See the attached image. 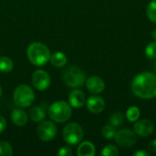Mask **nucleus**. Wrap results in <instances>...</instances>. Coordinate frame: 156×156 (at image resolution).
<instances>
[{"mask_svg": "<svg viewBox=\"0 0 156 156\" xmlns=\"http://www.w3.org/2000/svg\"><path fill=\"white\" fill-rule=\"evenodd\" d=\"M87 108L91 113H101L105 108V101L101 97L90 96L87 101Z\"/></svg>", "mask_w": 156, "mask_h": 156, "instance_id": "obj_12", "label": "nucleus"}, {"mask_svg": "<svg viewBox=\"0 0 156 156\" xmlns=\"http://www.w3.org/2000/svg\"><path fill=\"white\" fill-rule=\"evenodd\" d=\"M145 55L150 59H156V41L147 45L145 48Z\"/></svg>", "mask_w": 156, "mask_h": 156, "instance_id": "obj_25", "label": "nucleus"}, {"mask_svg": "<svg viewBox=\"0 0 156 156\" xmlns=\"http://www.w3.org/2000/svg\"><path fill=\"white\" fill-rule=\"evenodd\" d=\"M57 127L51 121L42 122L37 128V133L40 140L44 142H49L53 140L57 134Z\"/></svg>", "mask_w": 156, "mask_h": 156, "instance_id": "obj_7", "label": "nucleus"}, {"mask_svg": "<svg viewBox=\"0 0 156 156\" xmlns=\"http://www.w3.org/2000/svg\"><path fill=\"white\" fill-rule=\"evenodd\" d=\"M14 68V63L11 58L7 57H0V72H10Z\"/></svg>", "mask_w": 156, "mask_h": 156, "instance_id": "obj_18", "label": "nucleus"}, {"mask_svg": "<svg viewBox=\"0 0 156 156\" xmlns=\"http://www.w3.org/2000/svg\"><path fill=\"white\" fill-rule=\"evenodd\" d=\"M133 155L134 156H148L149 155V153H148V152H146V151H142V150H140V151H137V152H135V153L133 154Z\"/></svg>", "mask_w": 156, "mask_h": 156, "instance_id": "obj_29", "label": "nucleus"}, {"mask_svg": "<svg viewBox=\"0 0 156 156\" xmlns=\"http://www.w3.org/2000/svg\"><path fill=\"white\" fill-rule=\"evenodd\" d=\"M1 96H2V88L0 86V98H1Z\"/></svg>", "mask_w": 156, "mask_h": 156, "instance_id": "obj_31", "label": "nucleus"}, {"mask_svg": "<svg viewBox=\"0 0 156 156\" xmlns=\"http://www.w3.org/2000/svg\"><path fill=\"white\" fill-rule=\"evenodd\" d=\"M101 155L104 156H117L119 155V150L116 146L112 144L106 145L102 151H101Z\"/></svg>", "mask_w": 156, "mask_h": 156, "instance_id": "obj_24", "label": "nucleus"}, {"mask_svg": "<svg viewBox=\"0 0 156 156\" xmlns=\"http://www.w3.org/2000/svg\"><path fill=\"white\" fill-rule=\"evenodd\" d=\"M140 115H141L140 109L136 106H133V107L129 108L126 112V117H127L128 121H130L132 122L138 121V119L140 118Z\"/></svg>", "mask_w": 156, "mask_h": 156, "instance_id": "obj_19", "label": "nucleus"}, {"mask_svg": "<svg viewBox=\"0 0 156 156\" xmlns=\"http://www.w3.org/2000/svg\"><path fill=\"white\" fill-rule=\"evenodd\" d=\"M50 77L48 72L42 69H37L33 73L32 83L37 90H45L50 86Z\"/></svg>", "mask_w": 156, "mask_h": 156, "instance_id": "obj_9", "label": "nucleus"}, {"mask_svg": "<svg viewBox=\"0 0 156 156\" xmlns=\"http://www.w3.org/2000/svg\"><path fill=\"white\" fill-rule=\"evenodd\" d=\"M152 37H153V39H154L156 41V29H154V30L153 31V33H152Z\"/></svg>", "mask_w": 156, "mask_h": 156, "instance_id": "obj_30", "label": "nucleus"}, {"mask_svg": "<svg viewBox=\"0 0 156 156\" xmlns=\"http://www.w3.org/2000/svg\"><path fill=\"white\" fill-rule=\"evenodd\" d=\"M28 60L35 66H44L50 58V51L44 44L40 42L31 43L27 49Z\"/></svg>", "mask_w": 156, "mask_h": 156, "instance_id": "obj_2", "label": "nucleus"}, {"mask_svg": "<svg viewBox=\"0 0 156 156\" xmlns=\"http://www.w3.org/2000/svg\"><path fill=\"white\" fill-rule=\"evenodd\" d=\"M57 154L60 156H69L72 154V152L69 147H62L58 151Z\"/></svg>", "mask_w": 156, "mask_h": 156, "instance_id": "obj_26", "label": "nucleus"}, {"mask_svg": "<svg viewBox=\"0 0 156 156\" xmlns=\"http://www.w3.org/2000/svg\"><path fill=\"white\" fill-rule=\"evenodd\" d=\"M6 127V121L3 116H0V133H2Z\"/></svg>", "mask_w": 156, "mask_h": 156, "instance_id": "obj_27", "label": "nucleus"}, {"mask_svg": "<svg viewBox=\"0 0 156 156\" xmlns=\"http://www.w3.org/2000/svg\"><path fill=\"white\" fill-rule=\"evenodd\" d=\"M115 141L117 144L122 148H128L133 146L136 143V133L135 132H133L131 130H121L118 133H116Z\"/></svg>", "mask_w": 156, "mask_h": 156, "instance_id": "obj_8", "label": "nucleus"}, {"mask_svg": "<svg viewBox=\"0 0 156 156\" xmlns=\"http://www.w3.org/2000/svg\"><path fill=\"white\" fill-rule=\"evenodd\" d=\"M77 154L79 156H93L95 154V146L90 142H83L80 144Z\"/></svg>", "mask_w": 156, "mask_h": 156, "instance_id": "obj_15", "label": "nucleus"}, {"mask_svg": "<svg viewBox=\"0 0 156 156\" xmlns=\"http://www.w3.org/2000/svg\"><path fill=\"white\" fill-rule=\"evenodd\" d=\"M69 101L73 108H81L86 102L85 94L80 90H73L69 95Z\"/></svg>", "mask_w": 156, "mask_h": 156, "instance_id": "obj_13", "label": "nucleus"}, {"mask_svg": "<svg viewBox=\"0 0 156 156\" xmlns=\"http://www.w3.org/2000/svg\"><path fill=\"white\" fill-rule=\"evenodd\" d=\"M67 57L63 52H55L52 55H50L49 61L51 64L56 68H62L67 63Z\"/></svg>", "mask_w": 156, "mask_h": 156, "instance_id": "obj_17", "label": "nucleus"}, {"mask_svg": "<svg viewBox=\"0 0 156 156\" xmlns=\"http://www.w3.org/2000/svg\"><path fill=\"white\" fill-rule=\"evenodd\" d=\"M148 150L150 152H156V140H153L150 142V144H148Z\"/></svg>", "mask_w": 156, "mask_h": 156, "instance_id": "obj_28", "label": "nucleus"}, {"mask_svg": "<svg viewBox=\"0 0 156 156\" xmlns=\"http://www.w3.org/2000/svg\"><path fill=\"white\" fill-rule=\"evenodd\" d=\"M116 129L113 125L110 124V125H105L102 127L101 129V134L104 138L106 139H112L114 138L115 134H116Z\"/></svg>", "mask_w": 156, "mask_h": 156, "instance_id": "obj_21", "label": "nucleus"}, {"mask_svg": "<svg viewBox=\"0 0 156 156\" xmlns=\"http://www.w3.org/2000/svg\"><path fill=\"white\" fill-rule=\"evenodd\" d=\"M154 68H155V75H156V62H155V64H154Z\"/></svg>", "mask_w": 156, "mask_h": 156, "instance_id": "obj_32", "label": "nucleus"}, {"mask_svg": "<svg viewBox=\"0 0 156 156\" xmlns=\"http://www.w3.org/2000/svg\"><path fill=\"white\" fill-rule=\"evenodd\" d=\"M13 154V149L10 144L7 142H0V156H11Z\"/></svg>", "mask_w": 156, "mask_h": 156, "instance_id": "obj_23", "label": "nucleus"}, {"mask_svg": "<svg viewBox=\"0 0 156 156\" xmlns=\"http://www.w3.org/2000/svg\"><path fill=\"white\" fill-rule=\"evenodd\" d=\"M48 113L49 118L58 123H63L69 120L71 116V108L64 101H58L52 103L48 109Z\"/></svg>", "mask_w": 156, "mask_h": 156, "instance_id": "obj_3", "label": "nucleus"}, {"mask_svg": "<svg viewBox=\"0 0 156 156\" xmlns=\"http://www.w3.org/2000/svg\"><path fill=\"white\" fill-rule=\"evenodd\" d=\"M110 124L113 125L114 127H118L120 125H122L124 122V116L122 112H116L114 113H112L110 117Z\"/></svg>", "mask_w": 156, "mask_h": 156, "instance_id": "obj_20", "label": "nucleus"}, {"mask_svg": "<svg viewBox=\"0 0 156 156\" xmlns=\"http://www.w3.org/2000/svg\"><path fill=\"white\" fill-rule=\"evenodd\" d=\"M146 13H147V16L149 20H151L154 23H156V0H153L148 5Z\"/></svg>", "mask_w": 156, "mask_h": 156, "instance_id": "obj_22", "label": "nucleus"}, {"mask_svg": "<svg viewBox=\"0 0 156 156\" xmlns=\"http://www.w3.org/2000/svg\"><path fill=\"white\" fill-rule=\"evenodd\" d=\"M41 105H42L41 107L36 106L30 110L29 117L35 122H42L46 117V110L44 108V104H41Z\"/></svg>", "mask_w": 156, "mask_h": 156, "instance_id": "obj_16", "label": "nucleus"}, {"mask_svg": "<svg viewBox=\"0 0 156 156\" xmlns=\"http://www.w3.org/2000/svg\"><path fill=\"white\" fill-rule=\"evenodd\" d=\"M63 80L67 86L70 88L81 87L85 81L86 77L84 72L78 67L70 66L63 71Z\"/></svg>", "mask_w": 156, "mask_h": 156, "instance_id": "obj_4", "label": "nucleus"}, {"mask_svg": "<svg viewBox=\"0 0 156 156\" xmlns=\"http://www.w3.org/2000/svg\"><path fill=\"white\" fill-rule=\"evenodd\" d=\"M35 94L33 90L27 85H19L14 91L13 99L18 107L26 108L32 104L34 101Z\"/></svg>", "mask_w": 156, "mask_h": 156, "instance_id": "obj_5", "label": "nucleus"}, {"mask_svg": "<svg viewBox=\"0 0 156 156\" xmlns=\"http://www.w3.org/2000/svg\"><path fill=\"white\" fill-rule=\"evenodd\" d=\"M86 87L88 90L93 94H99L101 93L105 89V83L103 80L98 76H92L89 78L86 81Z\"/></svg>", "mask_w": 156, "mask_h": 156, "instance_id": "obj_11", "label": "nucleus"}, {"mask_svg": "<svg viewBox=\"0 0 156 156\" xmlns=\"http://www.w3.org/2000/svg\"><path fill=\"white\" fill-rule=\"evenodd\" d=\"M132 90L141 99L149 100L156 97V75L152 72H142L132 81Z\"/></svg>", "mask_w": 156, "mask_h": 156, "instance_id": "obj_1", "label": "nucleus"}, {"mask_svg": "<svg viewBox=\"0 0 156 156\" xmlns=\"http://www.w3.org/2000/svg\"><path fill=\"white\" fill-rule=\"evenodd\" d=\"M11 120L16 126H24L27 122V114L21 109H15L11 113Z\"/></svg>", "mask_w": 156, "mask_h": 156, "instance_id": "obj_14", "label": "nucleus"}, {"mask_svg": "<svg viewBox=\"0 0 156 156\" xmlns=\"http://www.w3.org/2000/svg\"><path fill=\"white\" fill-rule=\"evenodd\" d=\"M63 139L69 145H77L79 144L84 135V132L82 127L76 123L71 122L67 124L63 129Z\"/></svg>", "mask_w": 156, "mask_h": 156, "instance_id": "obj_6", "label": "nucleus"}, {"mask_svg": "<svg viewBox=\"0 0 156 156\" xmlns=\"http://www.w3.org/2000/svg\"><path fill=\"white\" fill-rule=\"evenodd\" d=\"M134 132L137 135L142 137H147L151 135L154 132V126L152 122L146 119H143L140 121H136L134 126H133Z\"/></svg>", "mask_w": 156, "mask_h": 156, "instance_id": "obj_10", "label": "nucleus"}]
</instances>
